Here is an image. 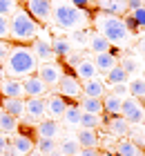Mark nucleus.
I'll return each instance as SVG.
<instances>
[{
    "label": "nucleus",
    "instance_id": "20e7f679",
    "mask_svg": "<svg viewBox=\"0 0 145 156\" xmlns=\"http://www.w3.org/2000/svg\"><path fill=\"white\" fill-rule=\"evenodd\" d=\"M38 34H40V23H36L29 16L25 7H20L9 18V40H13L16 45L31 42L34 38H38Z\"/></svg>",
    "mask_w": 145,
    "mask_h": 156
},
{
    "label": "nucleus",
    "instance_id": "9b49d317",
    "mask_svg": "<svg viewBox=\"0 0 145 156\" xmlns=\"http://www.w3.org/2000/svg\"><path fill=\"white\" fill-rule=\"evenodd\" d=\"M65 107H67V101H65V98H63L60 94L45 96V114L49 116V120L63 118V114H65Z\"/></svg>",
    "mask_w": 145,
    "mask_h": 156
},
{
    "label": "nucleus",
    "instance_id": "b1692460",
    "mask_svg": "<svg viewBox=\"0 0 145 156\" xmlns=\"http://www.w3.org/2000/svg\"><path fill=\"white\" fill-rule=\"evenodd\" d=\"M87 47H89L94 54H105V51H110V49H112L110 42L100 36V34H96V31L89 34V42H87Z\"/></svg>",
    "mask_w": 145,
    "mask_h": 156
},
{
    "label": "nucleus",
    "instance_id": "a878e982",
    "mask_svg": "<svg viewBox=\"0 0 145 156\" xmlns=\"http://www.w3.org/2000/svg\"><path fill=\"white\" fill-rule=\"evenodd\" d=\"M85 114H94V116H98V114H103V101L100 98H83V103L78 105Z\"/></svg>",
    "mask_w": 145,
    "mask_h": 156
},
{
    "label": "nucleus",
    "instance_id": "4c0bfd02",
    "mask_svg": "<svg viewBox=\"0 0 145 156\" xmlns=\"http://www.w3.org/2000/svg\"><path fill=\"white\" fill-rule=\"evenodd\" d=\"M89 42V31H74V36H71V40H69V45H78V47H83V45H87Z\"/></svg>",
    "mask_w": 145,
    "mask_h": 156
},
{
    "label": "nucleus",
    "instance_id": "6e6d98bb",
    "mask_svg": "<svg viewBox=\"0 0 145 156\" xmlns=\"http://www.w3.org/2000/svg\"><path fill=\"white\" fill-rule=\"evenodd\" d=\"M141 2H143V5H145V0H141Z\"/></svg>",
    "mask_w": 145,
    "mask_h": 156
},
{
    "label": "nucleus",
    "instance_id": "4be33fe9",
    "mask_svg": "<svg viewBox=\"0 0 145 156\" xmlns=\"http://www.w3.org/2000/svg\"><path fill=\"white\" fill-rule=\"evenodd\" d=\"M81 116H83V109L78 107L76 103H67V107H65V114H63L65 125H69V127H78V123H81Z\"/></svg>",
    "mask_w": 145,
    "mask_h": 156
},
{
    "label": "nucleus",
    "instance_id": "c756f323",
    "mask_svg": "<svg viewBox=\"0 0 145 156\" xmlns=\"http://www.w3.org/2000/svg\"><path fill=\"white\" fill-rule=\"evenodd\" d=\"M16 129H18V118H13L7 112L0 109V134H11Z\"/></svg>",
    "mask_w": 145,
    "mask_h": 156
},
{
    "label": "nucleus",
    "instance_id": "2f4dec72",
    "mask_svg": "<svg viewBox=\"0 0 145 156\" xmlns=\"http://www.w3.org/2000/svg\"><path fill=\"white\" fill-rule=\"evenodd\" d=\"M60 152L63 156H76L78 152H81V145L76 143V138H65L63 143H60Z\"/></svg>",
    "mask_w": 145,
    "mask_h": 156
},
{
    "label": "nucleus",
    "instance_id": "58836bf2",
    "mask_svg": "<svg viewBox=\"0 0 145 156\" xmlns=\"http://www.w3.org/2000/svg\"><path fill=\"white\" fill-rule=\"evenodd\" d=\"M129 16H132V20L136 23L139 29H145V7H141V9H136V11H129Z\"/></svg>",
    "mask_w": 145,
    "mask_h": 156
},
{
    "label": "nucleus",
    "instance_id": "1a4fd4ad",
    "mask_svg": "<svg viewBox=\"0 0 145 156\" xmlns=\"http://www.w3.org/2000/svg\"><path fill=\"white\" fill-rule=\"evenodd\" d=\"M20 83H23V91H25L27 98H45V96L49 94V87H47V85L42 83L36 74L23 78Z\"/></svg>",
    "mask_w": 145,
    "mask_h": 156
},
{
    "label": "nucleus",
    "instance_id": "603ef678",
    "mask_svg": "<svg viewBox=\"0 0 145 156\" xmlns=\"http://www.w3.org/2000/svg\"><path fill=\"white\" fill-rule=\"evenodd\" d=\"M0 78H2V67H0Z\"/></svg>",
    "mask_w": 145,
    "mask_h": 156
},
{
    "label": "nucleus",
    "instance_id": "864d4df0",
    "mask_svg": "<svg viewBox=\"0 0 145 156\" xmlns=\"http://www.w3.org/2000/svg\"><path fill=\"white\" fill-rule=\"evenodd\" d=\"M143 134H145V123H143Z\"/></svg>",
    "mask_w": 145,
    "mask_h": 156
},
{
    "label": "nucleus",
    "instance_id": "423d86ee",
    "mask_svg": "<svg viewBox=\"0 0 145 156\" xmlns=\"http://www.w3.org/2000/svg\"><path fill=\"white\" fill-rule=\"evenodd\" d=\"M36 76H38L49 89H56L58 83H60V78L65 76V67L60 62H38Z\"/></svg>",
    "mask_w": 145,
    "mask_h": 156
},
{
    "label": "nucleus",
    "instance_id": "ea45409f",
    "mask_svg": "<svg viewBox=\"0 0 145 156\" xmlns=\"http://www.w3.org/2000/svg\"><path fill=\"white\" fill-rule=\"evenodd\" d=\"M0 40H9V18L0 16Z\"/></svg>",
    "mask_w": 145,
    "mask_h": 156
},
{
    "label": "nucleus",
    "instance_id": "f704fd0d",
    "mask_svg": "<svg viewBox=\"0 0 145 156\" xmlns=\"http://www.w3.org/2000/svg\"><path fill=\"white\" fill-rule=\"evenodd\" d=\"M100 125V116H94V114H85L81 116V123H78V127L81 129H96V127Z\"/></svg>",
    "mask_w": 145,
    "mask_h": 156
},
{
    "label": "nucleus",
    "instance_id": "c03bdc74",
    "mask_svg": "<svg viewBox=\"0 0 145 156\" xmlns=\"http://www.w3.org/2000/svg\"><path fill=\"white\" fill-rule=\"evenodd\" d=\"M76 156H98V150L96 147H81V152Z\"/></svg>",
    "mask_w": 145,
    "mask_h": 156
},
{
    "label": "nucleus",
    "instance_id": "473e14b6",
    "mask_svg": "<svg viewBox=\"0 0 145 156\" xmlns=\"http://www.w3.org/2000/svg\"><path fill=\"white\" fill-rule=\"evenodd\" d=\"M18 9H20L18 0H0V16L11 18V16H13V13H16Z\"/></svg>",
    "mask_w": 145,
    "mask_h": 156
},
{
    "label": "nucleus",
    "instance_id": "bf43d9fd",
    "mask_svg": "<svg viewBox=\"0 0 145 156\" xmlns=\"http://www.w3.org/2000/svg\"><path fill=\"white\" fill-rule=\"evenodd\" d=\"M143 101H145V98H143Z\"/></svg>",
    "mask_w": 145,
    "mask_h": 156
},
{
    "label": "nucleus",
    "instance_id": "f8f14e48",
    "mask_svg": "<svg viewBox=\"0 0 145 156\" xmlns=\"http://www.w3.org/2000/svg\"><path fill=\"white\" fill-rule=\"evenodd\" d=\"M31 51L38 58V62H56V56H54L52 45H49L47 38H34L31 40Z\"/></svg>",
    "mask_w": 145,
    "mask_h": 156
},
{
    "label": "nucleus",
    "instance_id": "39448f33",
    "mask_svg": "<svg viewBox=\"0 0 145 156\" xmlns=\"http://www.w3.org/2000/svg\"><path fill=\"white\" fill-rule=\"evenodd\" d=\"M121 116L127 120L129 125H143L145 123V105L139 98H123V105H121Z\"/></svg>",
    "mask_w": 145,
    "mask_h": 156
},
{
    "label": "nucleus",
    "instance_id": "e433bc0d",
    "mask_svg": "<svg viewBox=\"0 0 145 156\" xmlns=\"http://www.w3.org/2000/svg\"><path fill=\"white\" fill-rule=\"evenodd\" d=\"M129 138H132V143L136 147H145V134H143V127L141 129H136V127H129Z\"/></svg>",
    "mask_w": 145,
    "mask_h": 156
},
{
    "label": "nucleus",
    "instance_id": "dca6fc26",
    "mask_svg": "<svg viewBox=\"0 0 145 156\" xmlns=\"http://www.w3.org/2000/svg\"><path fill=\"white\" fill-rule=\"evenodd\" d=\"M74 74H76L78 80L85 83V80H94V78H98V69H96V65H94V60L83 58V60L74 67Z\"/></svg>",
    "mask_w": 145,
    "mask_h": 156
},
{
    "label": "nucleus",
    "instance_id": "7ed1b4c3",
    "mask_svg": "<svg viewBox=\"0 0 145 156\" xmlns=\"http://www.w3.org/2000/svg\"><path fill=\"white\" fill-rule=\"evenodd\" d=\"M92 20L94 25H96V34H100L107 42H114V45H125L129 40V34L125 29V23H123V18L118 16H112V13H105V11H96L92 13Z\"/></svg>",
    "mask_w": 145,
    "mask_h": 156
},
{
    "label": "nucleus",
    "instance_id": "7c9ffc66",
    "mask_svg": "<svg viewBox=\"0 0 145 156\" xmlns=\"http://www.w3.org/2000/svg\"><path fill=\"white\" fill-rule=\"evenodd\" d=\"M105 83H110V85H121V83H127V74L123 72V69L116 65V67H112L110 72L105 74Z\"/></svg>",
    "mask_w": 145,
    "mask_h": 156
},
{
    "label": "nucleus",
    "instance_id": "6ab92c4d",
    "mask_svg": "<svg viewBox=\"0 0 145 156\" xmlns=\"http://www.w3.org/2000/svg\"><path fill=\"white\" fill-rule=\"evenodd\" d=\"M0 109L7 112V114L13 116V118H23V114H25V98H5L2 105H0Z\"/></svg>",
    "mask_w": 145,
    "mask_h": 156
},
{
    "label": "nucleus",
    "instance_id": "5701e85b",
    "mask_svg": "<svg viewBox=\"0 0 145 156\" xmlns=\"http://www.w3.org/2000/svg\"><path fill=\"white\" fill-rule=\"evenodd\" d=\"M52 51H54V56L56 58H67V56L71 54V45H69V40L67 38H60V36H56L52 42Z\"/></svg>",
    "mask_w": 145,
    "mask_h": 156
},
{
    "label": "nucleus",
    "instance_id": "72a5a7b5",
    "mask_svg": "<svg viewBox=\"0 0 145 156\" xmlns=\"http://www.w3.org/2000/svg\"><path fill=\"white\" fill-rule=\"evenodd\" d=\"M36 145V150H38L42 156H52L56 152V143L52 138H38V143H34Z\"/></svg>",
    "mask_w": 145,
    "mask_h": 156
},
{
    "label": "nucleus",
    "instance_id": "aec40b11",
    "mask_svg": "<svg viewBox=\"0 0 145 156\" xmlns=\"http://www.w3.org/2000/svg\"><path fill=\"white\" fill-rule=\"evenodd\" d=\"M94 65H96L98 74H100V72L107 74L112 67L118 65V58H114V56H112L110 51H105V54H96V56H94Z\"/></svg>",
    "mask_w": 145,
    "mask_h": 156
},
{
    "label": "nucleus",
    "instance_id": "13d9d810",
    "mask_svg": "<svg viewBox=\"0 0 145 156\" xmlns=\"http://www.w3.org/2000/svg\"><path fill=\"white\" fill-rule=\"evenodd\" d=\"M0 156H2V154H0Z\"/></svg>",
    "mask_w": 145,
    "mask_h": 156
},
{
    "label": "nucleus",
    "instance_id": "9d476101",
    "mask_svg": "<svg viewBox=\"0 0 145 156\" xmlns=\"http://www.w3.org/2000/svg\"><path fill=\"white\" fill-rule=\"evenodd\" d=\"M25 123H36V120H42L45 114V98H27L25 101Z\"/></svg>",
    "mask_w": 145,
    "mask_h": 156
},
{
    "label": "nucleus",
    "instance_id": "4d7b16f0",
    "mask_svg": "<svg viewBox=\"0 0 145 156\" xmlns=\"http://www.w3.org/2000/svg\"><path fill=\"white\" fill-rule=\"evenodd\" d=\"M139 156H143V154H139Z\"/></svg>",
    "mask_w": 145,
    "mask_h": 156
},
{
    "label": "nucleus",
    "instance_id": "f03ea898",
    "mask_svg": "<svg viewBox=\"0 0 145 156\" xmlns=\"http://www.w3.org/2000/svg\"><path fill=\"white\" fill-rule=\"evenodd\" d=\"M52 2V20L67 31H81L92 20V13L87 9H76L69 0H49Z\"/></svg>",
    "mask_w": 145,
    "mask_h": 156
},
{
    "label": "nucleus",
    "instance_id": "3c124183",
    "mask_svg": "<svg viewBox=\"0 0 145 156\" xmlns=\"http://www.w3.org/2000/svg\"><path fill=\"white\" fill-rule=\"evenodd\" d=\"M2 101H5V98H2V94H0V105H2Z\"/></svg>",
    "mask_w": 145,
    "mask_h": 156
},
{
    "label": "nucleus",
    "instance_id": "412c9836",
    "mask_svg": "<svg viewBox=\"0 0 145 156\" xmlns=\"http://www.w3.org/2000/svg\"><path fill=\"white\" fill-rule=\"evenodd\" d=\"M100 101H103V112H105V114H110V116H118V114H121L123 98H118V96H114V94H110V91H107Z\"/></svg>",
    "mask_w": 145,
    "mask_h": 156
},
{
    "label": "nucleus",
    "instance_id": "c85d7f7f",
    "mask_svg": "<svg viewBox=\"0 0 145 156\" xmlns=\"http://www.w3.org/2000/svg\"><path fill=\"white\" fill-rule=\"evenodd\" d=\"M127 94L132 98L143 101V98H145V80H143V78H132V80L127 83Z\"/></svg>",
    "mask_w": 145,
    "mask_h": 156
},
{
    "label": "nucleus",
    "instance_id": "f3484780",
    "mask_svg": "<svg viewBox=\"0 0 145 156\" xmlns=\"http://www.w3.org/2000/svg\"><path fill=\"white\" fill-rule=\"evenodd\" d=\"M83 94H85V98H103L107 94V87L100 78H94V80L83 83Z\"/></svg>",
    "mask_w": 145,
    "mask_h": 156
},
{
    "label": "nucleus",
    "instance_id": "a19ab883",
    "mask_svg": "<svg viewBox=\"0 0 145 156\" xmlns=\"http://www.w3.org/2000/svg\"><path fill=\"white\" fill-rule=\"evenodd\" d=\"M110 94L118 96V98H127V83H121V85H112V91Z\"/></svg>",
    "mask_w": 145,
    "mask_h": 156
},
{
    "label": "nucleus",
    "instance_id": "4468645a",
    "mask_svg": "<svg viewBox=\"0 0 145 156\" xmlns=\"http://www.w3.org/2000/svg\"><path fill=\"white\" fill-rule=\"evenodd\" d=\"M96 7L98 11L112 13V16H118V18H123L127 13V0H98Z\"/></svg>",
    "mask_w": 145,
    "mask_h": 156
},
{
    "label": "nucleus",
    "instance_id": "f257e3e1",
    "mask_svg": "<svg viewBox=\"0 0 145 156\" xmlns=\"http://www.w3.org/2000/svg\"><path fill=\"white\" fill-rule=\"evenodd\" d=\"M38 69V58L34 56L31 47L27 45H11L9 54L2 62V74H7V78H16V80H23V78L36 74Z\"/></svg>",
    "mask_w": 145,
    "mask_h": 156
},
{
    "label": "nucleus",
    "instance_id": "de8ad7c7",
    "mask_svg": "<svg viewBox=\"0 0 145 156\" xmlns=\"http://www.w3.org/2000/svg\"><path fill=\"white\" fill-rule=\"evenodd\" d=\"M136 51H141V54H143V58H145V38H143V40L139 42V47H136Z\"/></svg>",
    "mask_w": 145,
    "mask_h": 156
},
{
    "label": "nucleus",
    "instance_id": "49530a36",
    "mask_svg": "<svg viewBox=\"0 0 145 156\" xmlns=\"http://www.w3.org/2000/svg\"><path fill=\"white\" fill-rule=\"evenodd\" d=\"M7 143H9V140L5 138V134H0V154L5 152V147H7Z\"/></svg>",
    "mask_w": 145,
    "mask_h": 156
},
{
    "label": "nucleus",
    "instance_id": "cd10ccee",
    "mask_svg": "<svg viewBox=\"0 0 145 156\" xmlns=\"http://www.w3.org/2000/svg\"><path fill=\"white\" fill-rule=\"evenodd\" d=\"M36 132H38V136L40 138H56V134H58V125H56V120H42V123L36 127Z\"/></svg>",
    "mask_w": 145,
    "mask_h": 156
},
{
    "label": "nucleus",
    "instance_id": "09e8293b",
    "mask_svg": "<svg viewBox=\"0 0 145 156\" xmlns=\"http://www.w3.org/2000/svg\"><path fill=\"white\" fill-rule=\"evenodd\" d=\"M87 2H89V7H94V5L98 2V0H87Z\"/></svg>",
    "mask_w": 145,
    "mask_h": 156
},
{
    "label": "nucleus",
    "instance_id": "c9c22d12",
    "mask_svg": "<svg viewBox=\"0 0 145 156\" xmlns=\"http://www.w3.org/2000/svg\"><path fill=\"white\" fill-rule=\"evenodd\" d=\"M118 67L125 72L127 76L129 74H136L139 72V65H136V60L132 58V56H121V62H118Z\"/></svg>",
    "mask_w": 145,
    "mask_h": 156
},
{
    "label": "nucleus",
    "instance_id": "a18cd8bd",
    "mask_svg": "<svg viewBox=\"0 0 145 156\" xmlns=\"http://www.w3.org/2000/svg\"><path fill=\"white\" fill-rule=\"evenodd\" d=\"M71 5L76 7V9H87V7H89V2H87V0H69Z\"/></svg>",
    "mask_w": 145,
    "mask_h": 156
},
{
    "label": "nucleus",
    "instance_id": "5fc2aeb1",
    "mask_svg": "<svg viewBox=\"0 0 145 156\" xmlns=\"http://www.w3.org/2000/svg\"><path fill=\"white\" fill-rule=\"evenodd\" d=\"M141 78H143V80H145V72H143V76H141Z\"/></svg>",
    "mask_w": 145,
    "mask_h": 156
},
{
    "label": "nucleus",
    "instance_id": "bb28decb",
    "mask_svg": "<svg viewBox=\"0 0 145 156\" xmlns=\"http://www.w3.org/2000/svg\"><path fill=\"white\" fill-rule=\"evenodd\" d=\"M116 154H118V156H139L141 150L132 143V140H127V138H118V143H116Z\"/></svg>",
    "mask_w": 145,
    "mask_h": 156
},
{
    "label": "nucleus",
    "instance_id": "052dcab7",
    "mask_svg": "<svg viewBox=\"0 0 145 156\" xmlns=\"http://www.w3.org/2000/svg\"><path fill=\"white\" fill-rule=\"evenodd\" d=\"M143 156H145V154H143Z\"/></svg>",
    "mask_w": 145,
    "mask_h": 156
},
{
    "label": "nucleus",
    "instance_id": "a211bd4d",
    "mask_svg": "<svg viewBox=\"0 0 145 156\" xmlns=\"http://www.w3.org/2000/svg\"><path fill=\"white\" fill-rule=\"evenodd\" d=\"M107 127H110V134H112V136H116V138H127L129 127H132V125H129L127 120L118 114V116H112V118H110Z\"/></svg>",
    "mask_w": 145,
    "mask_h": 156
},
{
    "label": "nucleus",
    "instance_id": "8fccbe9b",
    "mask_svg": "<svg viewBox=\"0 0 145 156\" xmlns=\"http://www.w3.org/2000/svg\"><path fill=\"white\" fill-rule=\"evenodd\" d=\"M98 156H110V154H107V152H103V154H98Z\"/></svg>",
    "mask_w": 145,
    "mask_h": 156
},
{
    "label": "nucleus",
    "instance_id": "393cba45",
    "mask_svg": "<svg viewBox=\"0 0 145 156\" xmlns=\"http://www.w3.org/2000/svg\"><path fill=\"white\" fill-rule=\"evenodd\" d=\"M76 143L81 147H96L98 145V136H96V129H81L76 134Z\"/></svg>",
    "mask_w": 145,
    "mask_h": 156
},
{
    "label": "nucleus",
    "instance_id": "0eeeda50",
    "mask_svg": "<svg viewBox=\"0 0 145 156\" xmlns=\"http://www.w3.org/2000/svg\"><path fill=\"white\" fill-rule=\"evenodd\" d=\"M56 94H60L67 103L76 101V98L83 96V83L78 80L74 74H65L60 78V83H58V87H56Z\"/></svg>",
    "mask_w": 145,
    "mask_h": 156
},
{
    "label": "nucleus",
    "instance_id": "37998d69",
    "mask_svg": "<svg viewBox=\"0 0 145 156\" xmlns=\"http://www.w3.org/2000/svg\"><path fill=\"white\" fill-rule=\"evenodd\" d=\"M83 58H85L83 54H69V56H67V58H65V60H67V65H71V67H76V65H78V62H81Z\"/></svg>",
    "mask_w": 145,
    "mask_h": 156
},
{
    "label": "nucleus",
    "instance_id": "79ce46f5",
    "mask_svg": "<svg viewBox=\"0 0 145 156\" xmlns=\"http://www.w3.org/2000/svg\"><path fill=\"white\" fill-rule=\"evenodd\" d=\"M9 49H11V45L7 40H0V65L5 62V58H7V54H9Z\"/></svg>",
    "mask_w": 145,
    "mask_h": 156
},
{
    "label": "nucleus",
    "instance_id": "2eb2a0df",
    "mask_svg": "<svg viewBox=\"0 0 145 156\" xmlns=\"http://www.w3.org/2000/svg\"><path fill=\"white\" fill-rule=\"evenodd\" d=\"M11 147V154L13 156H29L34 152V140L29 138V136H23V134H18V136H13V140L9 143Z\"/></svg>",
    "mask_w": 145,
    "mask_h": 156
},
{
    "label": "nucleus",
    "instance_id": "6e6552de",
    "mask_svg": "<svg viewBox=\"0 0 145 156\" xmlns=\"http://www.w3.org/2000/svg\"><path fill=\"white\" fill-rule=\"evenodd\" d=\"M25 9L36 23H49L52 20V2L49 0H25Z\"/></svg>",
    "mask_w": 145,
    "mask_h": 156
},
{
    "label": "nucleus",
    "instance_id": "ddd939ff",
    "mask_svg": "<svg viewBox=\"0 0 145 156\" xmlns=\"http://www.w3.org/2000/svg\"><path fill=\"white\" fill-rule=\"evenodd\" d=\"M0 94L2 98H25L23 91V83L16 80V78H0Z\"/></svg>",
    "mask_w": 145,
    "mask_h": 156
}]
</instances>
